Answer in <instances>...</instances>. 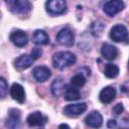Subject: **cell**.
Masks as SVG:
<instances>
[{"label": "cell", "mask_w": 129, "mask_h": 129, "mask_svg": "<svg viewBox=\"0 0 129 129\" xmlns=\"http://www.w3.org/2000/svg\"><path fill=\"white\" fill-rule=\"evenodd\" d=\"M77 60L76 55L71 51H58L55 52L52 56V64L57 70H64Z\"/></svg>", "instance_id": "obj_1"}, {"label": "cell", "mask_w": 129, "mask_h": 129, "mask_svg": "<svg viewBox=\"0 0 129 129\" xmlns=\"http://www.w3.org/2000/svg\"><path fill=\"white\" fill-rule=\"evenodd\" d=\"M110 37L116 42H127L129 40V32L123 24H116L111 28Z\"/></svg>", "instance_id": "obj_2"}, {"label": "cell", "mask_w": 129, "mask_h": 129, "mask_svg": "<svg viewBox=\"0 0 129 129\" xmlns=\"http://www.w3.org/2000/svg\"><path fill=\"white\" fill-rule=\"evenodd\" d=\"M46 11L51 15H59L67 10L66 0H47L45 2Z\"/></svg>", "instance_id": "obj_3"}, {"label": "cell", "mask_w": 129, "mask_h": 129, "mask_svg": "<svg viewBox=\"0 0 129 129\" xmlns=\"http://www.w3.org/2000/svg\"><path fill=\"white\" fill-rule=\"evenodd\" d=\"M124 7H125V4H124L123 0H109L108 2H106L104 4L103 10L108 16L113 17L117 13L122 11L124 9Z\"/></svg>", "instance_id": "obj_4"}, {"label": "cell", "mask_w": 129, "mask_h": 129, "mask_svg": "<svg viewBox=\"0 0 129 129\" xmlns=\"http://www.w3.org/2000/svg\"><path fill=\"white\" fill-rule=\"evenodd\" d=\"M31 9L32 5L28 0H13L10 2V10L14 14H26Z\"/></svg>", "instance_id": "obj_5"}, {"label": "cell", "mask_w": 129, "mask_h": 129, "mask_svg": "<svg viewBox=\"0 0 129 129\" xmlns=\"http://www.w3.org/2000/svg\"><path fill=\"white\" fill-rule=\"evenodd\" d=\"M56 41L60 45L72 46L75 42V35L70 28H62L56 34Z\"/></svg>", "instance_id": "obj_6"}, {"label": "cell", "mask_w": 129, "mask_h": 129, "mask_svg": "<svg viewBox=\"0 0 129 129\" xmlns=\"http://www.w3.org/2000/svg\"><path fill=\"white\" fill-rule=\"evenodd\" d=\"M86 110H87L86 103H76V104H69V105H67L63 108L62 113L66 116L72 118V117H78V116L82 115Z\"/></svg>", "instance_id": "obj_7"}, {"label": "cell", "mask_w": 129, "mask_h": 129, "mask_svg": "<svg viewBox=\"0 0 129 129\" xmlns=\"http://www.w3.org/2000/svg\"><path fill=\"white\" fill-rule=\"evenodd\" d=\"M26 122L30 127H43L47 122V117L44 116L41 112L35 111L27 116Z\"/></svg>", "instance_id": "obj_8"}, {"label": "cell", "mask_w": 129, "mask_h": 129, "mask_svg": "<svg viewBox=\"0 0 129 129\" xmlns=\"http://www.w3.org/2000/svg\"><path fill=\"white\" fill-rule=\"evenodd\" d=\"M85 123L87 126L92 128H99L103 124V117L98 111H92L85 118Z\"/></svg>", "instance_id": "obj_9"}, {"label": "cell", "mask_w": 129, "mask_h": 129, "mask_svg": "<svg viewBox=\"0 0 129 129\" xmlns=\"http://www.w3.org/2000/svg\"><path fill=\"white\" fill-rule=\"evenodd\" d=\"M9 38H10L11 42L14 45H16L17 47H23L28 42V37H27L26 33L22 30H15V31L11 32Z\"/></svg>", "instance_id": "obj_10"}, {"label": "cell", "mask_w": 129, "mask_h": 129, "mask_svg": "<svg viewBox=\"0 0 129 129\" xmlns=\"http://www.w3.org/2000/svg\"><path fill=\"white\" fill-rule=\"evenodd\" d=\"M32 75L33 78L38 82V83H43L45 81H47L50 76H51V72L50 70L45 67V66H39L33 69L32 71Z\"/></svg>", "instance_id": "obj_11"}, {"label": "cell", "mask_w": 129, "mask_h": 129, "mask_svg": "<svg viewBox=\"0 0 129 129\" xmlns=\"http://www.w3.org/2000/svg\"><path fill=\"white\" fill-rule=\"evenodd\" d=\"M35 59L32 57L31 54H22L14 61V68L17 71H23L30 68Z\"/></svg>", "instance_id": "obj_12"}, {"label": "cell", "mask_w": 129, "mask_h": 129, "mask_svg": "<svg viewBox=\"0 0 129 129\" xmlns=\"http://www.w3.org/2000/svg\"><path fill=\"white\" fill-rule=\"evenodd\" d=\"M10 96L12 97L13 100L17 101L18 103L22 104L25 101V92H24V88L18 84V83H14L12 84L11 88H10Z\"/></svg>", "instance_id": "obj_13"}, {"label": "cell", "mask_w": 129, "mask_h": 129, "mask_svg": "<svg viewBox=\"0 0 129 129\" xmlns=\"http://www.w3.org/2000/svg\"><path fill=\"white\" fill-rule=\"evenodd\" d=\"M115 97H116V90L111 86H107L103 88L99 94V99L104 104H109L113 102Z\"/></svg>", "instance_id": "obj_14"}, {"label": "cell", "mask_w": 129, "mask_h": 129, "mask_svg": "<svg viewBox=\"0 0 129 129\" xmlns=\"http://www.w3.org/2000/svg\"><path fill=\"white\" fill-rule=\"evenodd\" d=\"M101 54L107 60H114L118 55V49L113 44L104 43L101 47Z\"/></svg>", "instance_id": "obj_15"}, {"label": "cell", "mask_w": 129, "mask_h": 129, "mask_svg": "<svg viewBox=\"0 0 129 129\" xmlns=\"http://www.w3.org/2000/svg\"><path fill=\"white\" fill-rule=\"evenodd\" d=\"M20 124V111L18 109H10L8 112V118L6 120V127L17 128Z\"/></svg>", "instance_id": "obj_16"}, {"label": "cell", "mask_w": 129, "mask_h": 129, "mask_svg": "<svg viewBox=\"0 0 129 129\" xmlns=\"http://www.w3.org/2000/svg\"><path fill=\"white\" fill-rule=\"evenodd\" d=\"M32 42L36 45H46L49 42V38L44 30L36 29L32 34Z\"/></svg>", "instance_id": "obj_17"}, {"label": "cell", "mask_w": 129, "mask_h": 129, "mask_svg": "<svg viewBox=\"0 0 129 129\" xmlns=\"http://www.w3.org/2000/svg\"><path fill=\"white\" fill-rule=\"evenodd\" d=\"M64 89H66V84L63 82V79L60 77L54 79V81L52 82V84L50 86L51 94L54 97H59L60 95H63Z\"/></svg>", "instance_id": "obj_18"}, {"label": "cell", "mask_w": 129, "mask_h": 129, "mask_svg": "<svg viewBox=\"0 0 129 129\" xmlns=\"http://www.w3.org/2000/svg\"><path fill=\"white\" fill-rule=\"evenodd\" d=\"M81 92L79 89L75 86H66L64 92H63V98L67 101H77L81 98Z\"/></svg>", "instance_id": "obj_19"}, {"label": "cell", "mask_w": 129, "mask_h": 129, "mask_svg": "<svg viewBox=\"0 0 129 129\" xmlns=\"http://www.w3.org/2000/svg\"><path fill=\"white\" fill-rule=\"evenodd\" d=\"M104 75L108 79H114L119 75V68L113 63H107L104 69Z\"/></svg>", "instance_id": "obj_20"}, {"label": "cell", "mask_w": 129, "mask_h": 129, "mask_svg": "<svg viewBox=\"0 0 129 129\" xmlns=\"http://www.w3.org/2000/svg\"><path fill=\"white\" fill-rule=\"evenodd\" d=\"M105 28V24L101 21H94L91 24V32L94 36H100Z\"/></svg>", "instance_id": "obj_21"}, {"label": "cell", "mask_w": 129, "mask_h": 129, "mask_svg": "<svg viewBox=\"0 0 129 129\" xmlns=\"http://www.w3.org/2000/svg\"><path fill=\"white\" fill-rule=\"evenodd\" d=\"M86 84V78L85 76L81 73V74H77L75 75L72 79H71V85L77 87V88H81Z\"/></svg>", "instance_id": "obj_22"}, {"label": "cell", "mask_w": 129, "mask_h": 129, "mask_svg": "<svg viewBox=\"0 0 129 129\" xmlns=\"http://www.w3.org/2000/svg\"><path fill=\"white\" fill-rule=\"evenodd\" d=\"M8 92V84L6 82V80L1 77L0 78V96L1 98H4L6 96V93Z\"/></svg>", "instance_id": "obj_23"}, {"label": "cell", "mask_w": 129, "mask_h": 129, "mask_svg": "<svg viewBox=\"0 0 129 129\" xmlns=\"http://www.w3.org/2000/svg\"><path fill=\"white\" fill-rule=\"evenodd\" d=\"M123 111H124V106H123L122 103H118L117 105H115V106L113 107V113H114L115 115H117V116L120 115V114H122Z\"/></svg>", "instance_id": "obj_24"}, {"label": "cell", "mask_w": 129, "mask_h": 129, "mask_svg": "<svg viewBox=\"0 0 129 129\" xmlns=\"http://www.w3.org/2000/svg\"><path fill=\"white\" fill-rule=\"evenodd\" d=\"M41 54H42V50H41V48H38V47H34L31 51V55L34 59H37Z\"/></svg>", "instance_id": "obj_25"}, {"label": "cell", "mask_w": 129, "mask_h": 129, "mask_svg": "<svg viewBox=\"0 0 129 129\" xmlns=\"http://www.w3.org/2000/svg\"><path fill=\"white\" fill-rule=\"evenodd\" d=\"M117 126V122H116V120H109L108 121V123H107V127H109V128H113V127H116Z\"/></svg>", "instance_id": "obj_26"}, {"label": "cell", "mask_w": 129, "mask_h": 129, "mask_svg": "<svg viewBox=\"0 0 129 129\" xmlns=\"http://www.w3.org/2000/svg\"><path fill=\"white\" fill-rule=\"evenodd\" d=\"M58 128H70V126L67 125V124H60V125L58 126Z\"/></svg>", "instance_id": "obj_27"}, {"label": "cell", "mask_w": 129, "mask_h": 129, "mask_svg": "<svg viewBox=\"0 0 129 129\" xmlns=\"http://www.w3.org/2000/svg\"><path fill=\"white\" fill-rule=\"evenodd\" d=\"M5 1H6V2H12L13 0H5Z\"/></svg>", "instance_id": "obj_28"}, {"label": "cell", "mask_w": 129, "mask_h": 129, "mask_svg": "<svg viewBox=\"0 0 129 129\" xmlns=\"http://www.w3.org/2000/svg\"><path fill=\"white\" fill-rule=\"evenodd\" d=\"M128 67H129V62H128Z\"/></svg>", "instance_id": "obj_29"}]
</instances>
